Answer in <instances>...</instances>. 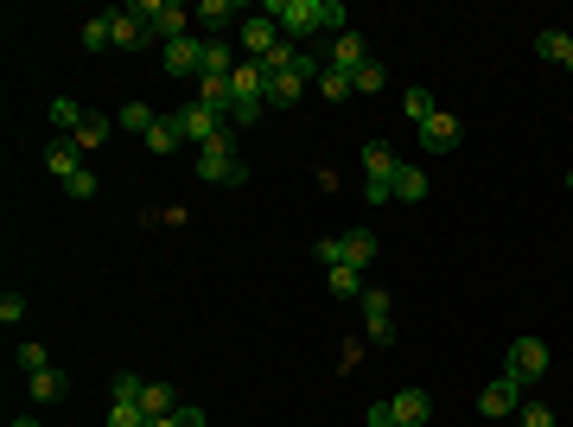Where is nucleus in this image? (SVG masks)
I'll return each instance as SVG.
<instances>
[{
	"label": "nucleus",
	"mask_w": 573,
	"mask_h": 427,
	"mask_svg": "<svg viewBox=\"0 0 573 427\" xmlns=\"http://www.w3.org/2000/svg\"><path fill=\"white\" fill-rule=\"evenodd\" d=\"M421 147H427V153H453V147H459V122H453L446 109L427 115V122H421Z\"/></svg>",
	"instance_id": "obj_12"
},
{
	"label": "nucleus",
	"mask_w": 573,
	"mask_h": 427,
	"mask_svg": "<svg viewBox=\"0 0 573 427\" xmlns=\"http://www.w3.org/2000/svg\"><path fill=\"white\" fill-rule=\"evenodd\" d=\"M319 262H325V268L344 262V243H338V236H319Z\"/></svg>",
	"instance_id": "obj_40"
},
{
	"label": "nucleus",
	"mask_w": 573,
	"mask_h": 427,
	"mask_svg": "<svg viewBox=\"0 0 573 427\" xmlns=\"http://www.w3.org/2000/svg\"><path fill=\"white\" fill-rule=\"evenodd\" d=\"M153 122H160V115H153V109H147V102H128V109H121V115H115V128H128V134H141V141H147V128H153Z\"/></svg>",
	"instance_id": "obj_27"
},
{
	"label": "nucleus",
	"mask_w": 573,
	"mask_h": 427,
	"mask_svg": "<svg viewBox=\"0 0 573 427\" xmlns=\"http://www.w3.org/2000/svg\"><path fill=\"white\" fill-rule=\"evenodd\" d=\"M236 13H242L236 0H198V7H191V20H198V26H211L217 39H223V26H230ZM236 26H242V20H236Z\"/></svg>",
	"instance_id": "obj_13"
},
{
	"label": "nucleus",
	"mask_w": 573,
	"mask_h": 427,
	"mask_svg": "<svg viewBox=\"0 0 573 427\" xmlns=\"http://www.w3.org/2000/svg\"><path fill=\"white\" fill-rule=\"evenodd\" d=\"M535 58H548V64H573V39L567 32H535Z\"/></svg>",
	"instance_id": "obj_21"
},
{
	"label": "nucleus",
	"mask_w": 573,
	"mask_h": 427,
	"mask_svg": "<svg viewBox=\"0 0 573 427\" xmlns=\"http://www.w3.org/2000/svg\"><path fill=\"white\" fill-rule=\"evenodd\" d=\"M363 173H370L363 185H389V192H395V173H402L395 147H389V141H370V147H363Z\"/></svg>",
	"instance_id": "obj_9"
},
{
	"label": "nucleus",
	"mask_w": 573,
	"mask_h": 427,
	"mask_svg": "<svg viewBox=\"0 0 573 427\" xmlns=\"http://www.w3.org/2000/svg\"><path fill=\"white\" fill-rule=\"evenodd\" d=\"M338 243H344V262H351V268H363V275H370V262H376V236H370V230H344Z\"/></svg>",
	"instance_id": "obj_15"
},
{
	"label": "nucleus",
	"mask_w": 573,
	"mask_h": 427,
	"mask_svg": "<svg viewBox=\"0 0 573 427\" xmlns=\"http://www.w3.org/2000/svg\"><path fill=\"white\" fill-rule=\"evenodd\" d=\"M109 134H115V115H96V109H90V115H83V128L71 134V141H77L83 153H96L102 141H109Z\"/></svg>",
	"instance_id": "obj_18"
},
{
	"label": "nucleus",
	"mask_w": 573,
	"mask_h": 427,
	"mask_svg": "<svg viewBox=\"0 0 573 427\" xmlns=\"http://www.w3.org/2000/svg\"><path fill=\"white\" fill-rule=\"evenodd\" d=\"M109 427H147V408L141 402H109Z\"/></svg>",
	"instance_id": "obj_31"
},
{
	"label": "nucleus",
	"mask_w": 573,
	"mask_h": 427,
	"mask_svg": "<svg viewBox=\"0 0 573 427\" xmlns=\"http://www.w3.org/2000/svg\"><path fill=\"white\" fill-rule=\"evenodd\" d=\"M402 109H408V122H414V128H421V122H427V115H440V102H433V96L421 90V83H414V90L402 96Z\"/></svg>",
	"instance_id": "obj_30"
},
{
	"label": "nucleus",
	"mask_w": 573,
	"mask_h": 427,
	"mask_svg": "<svg viewBox=\"0 0 573 427\" xmlns=\"http://www.w3.org/2000/svg\"><path fill=\"white\" fill-rule=\"evenodd\" d=\"M548 364H554V357H548V345H542V338H516V345L510 351H503V377H516V383H542L548 377Z\"/></svg>",
	"instance_id": "obj_4"
},
{
	"label": "nucleus",
	"mask_w": 573,
	"mask_h": 427,
	"mask_svg": "<svg viewBox=\"0 0 573 427\" xmlns=\"http://www.w3.org/2000/svg\"><path fill=\"white\" fill-rule=\"evenodd\" d=\"M204 71V39L191 32V39H172L166 45V77H198Z\"/></svg>",
	"instance_id": "obj_8"
},
{
	"label": "nucleus",
	"mask_w": 573,
	"mask_h": 427,
	"mask_svg": "<svg viewBox=\"0 0 573 427\" xmlns=\"http://www.w3.org/2000/svg\"><path fill=\"white\" fill-rule=\"evenodd\" d=\"M83 115H90V109H83V102H71V96H58V102H51V122H58L64 141H71V134L83 128Z\"/></svg>",
	"instance_id": "obj_26"
},
{
	"label": "nucleus",
	"mask_w": 573,
	"mask_h": 427,
	"mask_svg": "<svg viewBox=\"0 0 573 427\" xmlns=\"http://www.w3.org/2000/svg\"><path fill=\"white\" fill-rule=\"evenodd\" d=\"M357 64H370V45H363V39H357V32H351V26H344V32H338V39H332V58H325V71H344V77H351V71H357Z\"/></svg>",
	"instance_id": "obj_10"
},
{
	"label": "nucleus",
	"mask_w": 573,
	"mask_h": 427,
	"mask_svg": "<svg viewBox=\"0 0 573 427\" xmlns=\"http://www.w3.org/2000/svg\"><path fill=\"white\" fill-rule=\"evenodd\" d=\"M370 427H395V415H389V402H370Z\"/></svg>",
	"instance_id": "obj_41"
},
{
	"label": "nucleus",
	"mask_w": 573,
	"mask_h": 427,
	"mask_svg": "<svg viewBox=\"0 0 573 427\" xmlns=\"http://www.w3.org/2000/svg\"><path fill=\"white\" fill-rule=\"evenodd\" d=\"M198 102H204V109H217L223 122H230V77H198Z\"/></svg>",
	"instance_id": "obj_24"
},
{
	"label": "nucleus",
	"mask_w": 573,
	"mask_h": 427,
	"mask_svg": "<svg viewBox=\"0 0 573 427\" xmlns=\"http://www.w3.org/2000/svg\"><path fill=\"white\" fill-rule=\"evenodd\" d=\"M109 32H115V51H134V45H147V32H141V20H134L128 7H115V13H109Z\"/></svg>",
	"instance_id": "obj_19"
},
{
	"label": "nucleus",
	"mask_w": 573,
	"mask_h": 427,
	"mask_svg": "<svg viewBox=\"0 0 573 427\" xmlns=\"http://www.w3.org/2000/svg\"><path fill=\"white\" fill-rule=\"evenodd\" d=\"M13 427H39V421H32V415H20V421H13Z\"/></svg>",
	"instance_id": "obj_42"
},
{
	"label": "nucleus",
	"mask_w": 573,
	"mask_h": 427,
	"mask_svg": "<svg viewBox=\"0 0 573 427\" xmlns=\"http://www.w3.org/2000/svg\"><path fill=\"white\" fill-rule=\"evenodd\" d=\"M77 39H83V51H109V45H115V32H109V13L83 20V32H77Z\"/></svg>",
	"instance_id": "obj_28"
},
{
	"label": "nucleus",
	"mask_w": 573,
	"mask_h": 427,
	"mask_svg": "<svg viewBox=\"0 0 573 427\" xmlns=\"http://www.w3.org/2000/svg\"><path fill=\"white\" fill-rule=\"evenodd\" d=\"M319 96L325 102H344V96H357V90H351V77H344V71H325L319 77Z\"/></svg>",
	"instance_id": "obj_33"
},
{
	"label": "nucleus",
	"mask_w": 573,
	"mask_h": 427,
	"mask_svg": "<svg viewBox=\"0 0 573 427\" xmlns=\"http://www.w3.org/2000/svg\"><path fill=\"white\" fill-rule=\"evenodd\" d=\"M147 427H204V408H179V415H166V421H147Z\"/></svg>",
	"instance_id": "obj_37"
},
{
	"label": "nucleus",
	"mask_w": 573,
	"mask_h": 427,
	"mask_svg": "<svg viewBox=\"0 0 573 427\" xmlns=\"http://www.w3.org/2000/svg\"><path fill=\"white\" fill-rule=\"evenodd\" d=\"M198 179L204 185H242L249 179V166H242V153L230 147V134L211 141V147H198Z\"/></svg>",
	"instance_id": "obj_3"
},
{
	"label": "nucleus",
	"mask_w": 573,
	"mask_h": 427,
	"mask_svg": "<svg viewBox=\"0 0 573 427\" xmlns=\"http://www.w3.org/2000/svg\"><path fill=\"white\" fill-rule=\"evenodd\" d=\"M395 198H402V204H421L427 198V173H421V166L402 160V173H395Z\"/></svg>",
	"instance_id": "obj_25"
},
{
	"label": "nucleus",
	"mask_w": 573,
	"mask_h": 427,
	"mask_svg": "<svg viewBox=\"0 0 573 427\" xmlns=\"http://www.w3.org/2000/svg\"><path fill=\"white\" fill-rule=\"evenodd\" d=\"M32 396H39V402H58V396H64V370H39V377H32Z\"/></svg>",
	"instance_id": "obj_32"
},
{
	"label": "nucleus",
	"mask_w": 573,
	"mask_h": 427,
	"mask_svg": "<svg viewBox=\"0 0 573 427\" xmlns=\"http://www.w3.org/2000/svg\"><path fill=\"white\" fill-rule=\"evenodd\" d=\"M236 32H242V51H249V58H268V51L281 45V26H274L262 7H255V20H242Z\"/></svg>",
	"instance_id": "obj_7"
},
{
	"label": "nucleus",
	"mask_w": 573,
	"mask_h": 427,
	"mask_svg": "<svg viewBox=\"0 0 573 427\" xmlns=\"http://www.w3.org/2000/svg\"><path fill=\"white\" fill-rule=\"evenodd\" d=\"M516 408H523V383H516V377H497V383L478 396V415H491V421L516 415Z\"/></svg>",
	"instance_id": "obj_6"
},
{
	"label": "nucleus",
	"mask_w": 573,
	"mask_h": 427,
	"mask_svg": "<svg viewBox=\"0 0 573 427\" xmlns=\"http://www.w3.org/2000/svg\"><path fill=\"white\" fill-rule=\"evenodd\" d=\"M198 77H236V45L230 39H204V71Z\"/></svg>",
	"instance_id": "obj_14"
},
{
	"label": "nucleus",
	"mask_w": 573,
	"mask_h": 427,
	"mask_svg": "<svg viewBox=\"0 0 573 427\" xmlns=\"http://www.w3.org/2000/svg\"><path fill=\"white\" fill-rule=\"evenodd\" d=\"M300 96H306V83L281 71V77H268V109H300Z\"/></svg>",
	"instance_id": "obj_17"
},
{
	"label": "nucleus",
	"mask_w": 573,
	"mask_h": 427,
	"mask_svg": "<svg viewBox=\"0 0 573 427\" xmlns=\"http://www.w3.org/2000/svg\"><path fill=\"white\" fill-rule=\"evenodd\" d=\"M147 147H153V153H172V147H185V128H179V115H160V122L147 128Z\"/></svg>",
	"instance_id": "obj_22"
},
{
	"label": "nucleus",
	"mask_w": 573,
	"mask_h": 427,
	"mask_svg": "<svg viewBox=\"0 0 573 427\" xmlns=\"http://www.w3.org/2000/svg\"><path fill=\"white\" fill-rule=\"evenodd\" d=\"M567 192H573V173H567Z\"/></svg>",
	"instance_id": "obj_43"
},
{
	"label": "nucleus",
	"mask_w": 573,
	"mask_h": 427,
	"mask_svg": "<svg viewBox=\"0 0 573 427\" xmlns=\"http://www.w3.org/2000/svg\"><path fill=\"white\" fill-rule=\"evenodd\" d=\"M516 427H554V408L548 402H523V421Z\"/></svg>",
	"instance_id": "obj_36"
},
{
	"label": "nucleus",
	"mask_w": 573,
	"mask_h": 427,
	"mask_svg": "<svg viewBox=\"0 0 573 427\" xmlns=\"http://www.w3.org/2000/svg\"><path fill=\"white\" fill-rule=\"evenodd\" d=\"M325 281H332V294H338V300H363V268L338 262V268H325Z\"/></svg>",
	"instance_id": "obj_23"
},
{
	"label": "nucleus",
	"mask_w": 573,
	"mask_h": 427,
	"mask_svg": "<svg viewBox=\"0 0 573 427\" xmlns=\"http://www.w3.org/2000/svg\"><path fill=\"white\" fill-rule=\"evenodd\" d=\"M20 370H32V377H39V370H51V357H45V345H20Z\"/></svg>",
	"instance_id": "obj_39"
},
{
	"label": "nucleus",
	"mask_w": 573,
	"mask_h": 427,
	"mask_svg": "<svg viewBox=\"0 0 573 427\" xmlns=\"http://www.w3.org/2000/svg\"><path fill=\"white\" fill-rule=\"evenodd\" d=\"M179 128H185V141H198V147L223 141V115L204 109V102H185V109H179Z\"/></svg>",
	"instance_id": "obj_5"
},
{
	"label": "nucleus",
	"mask_w": 573,
	"mask_h": 427,
	"mask_svg": "<svg viewBox=\"0 0 573 427\" xmlns=\"http://www.w3.org/2000/svg\"><path fill=\"white\" fill-rule=\"evenodd\" d=\"M64 192H71L77 204H90V198H96V173H90V166H83V173H71V179H64Z\"/></svg>",
	"instance_id": "obj_35"
},
{
	"label": "nucleus",
	"mask_w": 573,
	"mask_h": 427,
	"mask_svg": "<svg viewBox=\"0 0 573 427\" xmlns=\"http://www.w3.org/2000/svg\"><path fill=\"white\" fill-rule=\"evenodd\" d=\"M389 415H395V427H421V421L433 415V402L421 396V389H395V396H389Z\"/></svg>",
	"instance_id": "obj_11"
},
{
	"label": "nucleus",
	"mask_w": 573,
	"mask_h": 427,
	"mask_svg": "<svg viewBox=\"0 0 573 427\" xmlns=\"http://www.w3.org/2000/svg\"><path fill=\"white\" fill-rule=\"evenodd\" d=\"M45 166H51L58 179L83 173V147H77V141H51V147H45Z\"/></svg>",
	"instance_id": "obj_16"
},
{
	"label": "nucleus",
	"mask_w": 573,
	"mask_h": 427,
	"mask_svg": "<svg viewBox=\"0 0 573 427\" xmlns=\"http://www.w3.org/2000/svg\"><path fill=\"white\" fill-rule=\"evenodd\" d=\"M567 71H573V64H567Z\"/></svg>",
	"instance_id": "obj_44"
},
{
	"label": "nucleus",
	"mask_w": 573,
	"mask_h": 427,
	"mask_svg": "<svg viewBox=\"0 0 573 427\" xmlns=\"http://www.w3.org/2000/svg\"><path fill=\"white\" fill-rule=\"evenodd\" d=\"M141 408H147V421H166V415H179V396H172V383H147Z\"/></svg>",
	"instance_id": "obj_20"
},
{
	"label": "nucleus",
	"mask_w": 573,
	"mask_h": 427,
	"mask_svg": "<svg viewBox=\"0 0 573 427\" xmlns=\"http://www.w3.org/2000/svg\"><path fill=\"white\" fill-rule=\"evenodd\" d=\"M363 326H370V319H389V294H382V287H363Z\"/></svg>",
	"instance_id": "obj_34"
},
{
	"label": "nucleus",
	"mask_w": 573,
	"mask_h": 427,
	"mask_svg": "<svg viewBox=\"0 0 573 427\" xmlns=\"http://www.w3.org/2000/svg\"><path fill=\"white\" fill-rule=\"evenodd\" d=\"M26 319V300L20 294H0V326H20Z\"/></svg>",
	"instance_id": "obj_38"
},
{
	"label": "nucleus",
	"mask_w": 573,
	"mask_h": 427,
	"mask_svg": "<svg viewBox=\"0 0 573 427\" xmlns=\"http://www.w3.org/2000/svg\"><path fill=\"white\" fill-rule=\"evenodd\" d=\"M134 20H141V32H147V39H191V26H198V20H191V7H179V0H134Z\"/></svg>",
	"instance_id": "obj_2"
},
{
	"label": "nucleus",
	"mask_w": 573,
	"mask_h": 427,
	"mask_svg": "<svg viewBox=\"0 0 573 427\" xmlns=\"http://www.w3.org/2000/svg\"><path fill=\"white\" fill-rule=\"evenodd\" d=\"M382 83H389V71H382L376 58H370V64H357V71H351V90H357V96H376Z\"/></svg>",
	"instance_id": "obj_29"
},
{
	"label": "nucleus",
	"mask_w": 573,
	"mask_h": 427,
	"mask_svg": "<svg viewBox=\"0 0 573 427\" xmlns=\"http://www.w3.org/2000/svg\"><path fill=\"white\" fill-rule=\"evenodd\" d=\"M262 13L281 26V39H293V45H306L312 32H332V39H338L344 20H351L338 0H262Z\"/></svg>",
	"instance_id": "obj_1"
}]
</instances>
